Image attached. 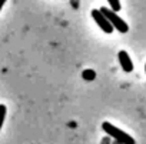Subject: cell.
Listing matches in <instances>:
<instances>
[{"mask_svg":"<svg viewBox=\"0 0 146 144\" xmlns=\"http://www.w3.org/2000/svg\"><path fill=\"white\" fill-rule=\"evenodd\" d=\"M102 128H103L105 133H108L112 138H115L120 144H135V138L133 137H130L127 133H125L123 130L117 128L116 126H113L109 121H103L102 123Z\"/></svg>","mask_w":146,"mask_h":144,"instance_id":"6da1fadb","label":"cell"},{"mask_svg":"<svg viewBox=\"0 0 146 144\" xmlns=\"http://www.w3.org/2000/svg\"><path fill=\"white\" fill-rule=\"evenodd\" d=\"M100 12L108 17V20L112 23V26H113L119 33H127V30H129L127 23H126L123 19H120V17L116 14V12H115V10L108 9V7H100Z\"/></svg>","mask_w":146,"mask_h":144,"instance_id":"7a4b0ae2","label":"cell"},{"mask_svg":"<svg viewBox=\"0 0 146 144\" xmlns=\"http://www.w3.org/2000/svg\"><path fill=\"white\" fill-rule=\"evenodd\" d=\"M92 17H93V20L96 22V24L105 32V33H108V34H110V33H113V26H112V23L108 20V17L100 12V10H96V9H93L92 10Z\"/></svg>","mask_w":146,"mask_h":144,"instance_id":"3957f363","label":"cell"},{"mask_svg":"<svg viewBox=\"0 0 146 144\" xmlns=\"http://www.w3.org/2000/svg\"><path fill=\"white\" fill-rule=\"evenodd\" d=\"M117 57H119V63H120V66H122L123 71H126V73H130V71L133 70V61L130 60V57H129L127 51L120 50V51H119V54H117Z\"/></svg>","mask_w":146,"mask_h":144,"instance_id":"277c9868","label":"cell"},{"mask_svg":"<svg viewBox=\"0 0 146 144\" xmlns=\"http://www.w3.org/2000/svg\"><path fill=\"white\" fill-rule=\"evenodd\" d=\"M82 79L86 80V82H93L96 79V71L92 70V68H85L82 71Z\"/></svg>","mask_w":146,"mask_h":144,"instance_id":"5b68a950","label":"cell"},{"mask_svg":"<svg viewBox=\"0 0 146 144\" xmlns=\"http://www.w3.org/2000/svg\"><path fill=\"white\" fill-rule=\"evenodd\" d=\"M6 113H7V108H6V106L0 104V130H2V126H3V123H5Z\"/></svg>","mask_w":146,"mask_h":144,"instance_id":"8992f818","label":"cell"},{"mask_svg":"<svg viewBox=\"0 0 146 144\" xmlns=\"http://www.w3.org/2000/svg\"><path fill=\"white\" fill-rule=\"evenodd\" d=\"M108 2H109V5H110L112 10L119 12V10L122 9V6H120V2H119V0H108Z\"/></svg>","mask_w":146,"mask_h":144,"instance_id":"52a82bcc","label":"cell"},{"mask_svg":"<svg viewBox=\"0 0 146 144\" xmlns=\"http://www.w3.org/2000/svg\"><path fill=\"white\" fill-rule=\"evenodd\" d=\"M5 3H6V0H0V10H2V7L5 6Z\"/></svg>","mask_w":146,"mask_h":144,"instance_id":"ba28073f","label":"cell"}]
</instances>
